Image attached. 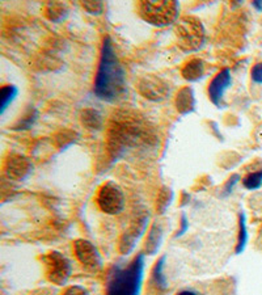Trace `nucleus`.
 <instances>
[{"mask_svg":"<svg viewBox=\"0 0 262 295\" xmlns=\"http://www.w3.org/2000/svg\"><path fill=\"white\" fill-rule=\"evenodd\" d=\"M156 135L149 126L136 113H114L108 129V152L113 160L122 158L128 151L139 146L152 144Z\"/></svg>","mask_w":262,"mask_h":295,"instance_id":"obj_1","label":"nucleus"},{"mask_svg":"<svg viewBox=\"0 0 262 295\" xmlns=\"http://www.w3.org/2000/svg\"><path fill=\"white\" fill-rule=\"evenodd\" d=\"M93 92L96 97L107 102L120 101L128 92L126 71L118 59L110 37H105L103 41Z\"/></svg>","mask_w":262,"mask_h":295,"instance_id":"obj_2","label":"nucleus"},{"mask_svg":"<svg viewBox=\"0 0 262 295\" xmlns=\"http://www.w3.org/2000/svg\"><path fill=\"white\" fill-rule=\"evenodd\" d=\"M144 253L129 264H116L109 272L105 295H139L144 277Z\"/></svg>","mask_w":262,"mask_h":295,"instance_id":"obj_3","label":"nucleus"},{"mask_svg":"<svg viewBox=\"0 0 262 295\" xmlns=\"http://www.w3.org/2000/svg\"><path fill=\"white\" fill-rule=\"evenodd\" d=\"M138 13L145 22L165 28L178 21L180 3L174 0H143L138 3Z\"/></svg>","mask_w":262,"mask_h":295,"instance_id":"obj_4","label":"nucleus"},{"mask_svg":"<svg viewBox=\"0 0 262 295\" xmlns=\"http://www.w3.org/2000/svg\"><path fill=\"white\" fill-rule=\"evenodd\" d=\"M176 39L177 45L185 53L198 51L206 42V29L202 21L195 16H182L176 22Z\"/></svg>","mask_w":262,"mask_h":295,"instance_id":"obj_5","label":"nucleus"},{"mask_svg":"<svg viewBox=\"0 0 262 295\" xmlns=\"http://www.w3.org/2000/svg\"><path fill=\"white\" fill-rule=\"evenodd\" d=\"M45 264V272L50 282L57 286H64L67 284L72 273V265L63 253L53 251L42 257Z\"/></svg>","mask_w":262,"mask_h":295,"instance_id":"obj_6","label":"nucleus"},{"mask_svg":"<svg viewBox=\"0 0 262 295\" xmlns=\"http://www.w3.org/2000/svg\"><path fill=\"white\" fill-rule=\"evenodd\" d=\"M96 201L100 210L104 211L105 214L118 215L125 209L124 190L113 181H108L100 188Z\"/></svg>","mask_w":262,"mask_h":295,"instance_id":"obj_7","label":"nucleus"},{"mask_svg":"<svg viewBox=\"0 0 262 295\" xmlns=\"http://www.w3.org/2000/svg\"><path fill=\"white\" fill-rule=\"evenodd\" d=\"M139 93L147 100L151 101H163L168 97L170 92V87L167 81L156 75H144L138 80Z\"/></svg>","mask_w":262,"mask_h":295,"instance_id":"obj_8","label":"nucleus"},{"mask_svg":"<svg viewBox=\"0 0 262 295\" xmlns=\"http://www.w3.org/2000/svg\"><path fill=\"white\" fill-rule=\"evenodd\" d=\"M74 252L79 263L91 271H100L103 268V259L99 250L89 240L79 239L74 243Z\"/></svg>","mask_w":262,"mask_h":295,"instance_id":"obj_9","label":"nucleus"},{"mask_svg":"<svg viewBox=\"0 0 262 295\" xmlns=\"http://www.w3.org/2000/svg\"><path fill=\"white\" fill-rule=\"evenodd\" d=\"M33 171V165L28 158L20 154L8 155L4 162V175L9 180L22 181Z\"/></svg>","mask_w":262,"mask_h":295,"instance_id":"obj_10","label":"nucleus"},{"mask_svg":"<svg viewBox=\"0 0 262 295\" xmlns=\"http://www.w3.org/2000/svg\"><path fill=\"white\" fill-rule=\"evenodd\" d=\"M147 223H148V214H143L135 219L129 227V230L125 231L120 240V252L122 255H129L134 250L135 243L138 242L139 238L144 234L145 229H147Z\"/></svg>","mask_w":262,"mask_h":295,"instance_id":"obj_11","label":"nucleus"},{"mask_svg":"<svg viewBox=\"0 0 262 295\" xmlns=\"http://www.w3.org/2000/svg\"><path fill=\"white\" fill-rule=\"evenodd\" d=\"M232 84V76H231L230 68H223L214 76V79L210 81L209 85V97L214 105L220 108L224 105V93L227 89Z\"/></svg>","mask_w":262,"mask_h":295,"instance_id":"obj_12","label":"nucleus"},{"mask_svg":"<svg viewBox=\"0 0 262 295\" xmlns=\"http://www.w3.org/2000/svg\"><path fill=\"white\" fill-rule=\"evenodd\" d=\"M174 102H176V109L182 116H186V114H190V113L194 112L197 101H195V95L193 88H181L177 96H176V101Z\"/></svg>","mask_w":262,"mask_h":295,"instance_id":"obj_13","label":"nucleus"},{"mask_svg":"<svg viewBox=\"0 0 262 295\" xmlns=\"http://www.w3.org/2000/svg\"><path fill=\"white\" fill-rule=\"evenodd\" d=\"M181 74L185 80L189 83L201 80L206 74V63L199 58H193L188 63H185V66L181 70Z\"/></svg>","mask_w":262,"mask_h":295,"instance_id":"obj_14","label":"nucleus"},{"mask_svg":"<svg viewBox=\"0 0 262 295\" xmlns=\"http://www.w3.org/2000/svg\"><path fill=\"white\" fill-rule=\"evenodd\" d=\"M164 265H165V256L160 257L157 263L155 264L152 272H151L149 288L152 289L155 293H164L168 289L167 278L164 274Z\"/></svg>","mask_w":262,"mask_h":295,"instance_id":"obj_15","label":"nucleus"},{"mask_svg":"<svg viewBox=\"0 0 262 295\" xmlns=\"http://www.w3.org/2000/svg\"><path fill=\"white\" fill-rule=\"evenodd\" d=\"M161 242H163V227L160 223L155 222L151 229L148 231V236L145 239L144 244V255H156V252L160 250V246H161Z\"/></svg>","mask_w":262,"mask_h":295,"instance_id":"obj_16","label":"nucleus"},{"mask_svg":"<svg viewBox=\"0 0 262 295\" xmlns=\"http://www.w3.org/2000/svg\"><path fill=\"white\" fill-rule=\"evenodd\" d=\"M80 121L89 130H101L104 126V120L99 110L87 108L80 114Z\"/></svg>","mask_w":262,"mask_h":295,"instance_id":"obj_17","label":"nucleus"},{"mask_svg":"<svg viewBox=\"0 0 262 295\" xmlns=\"http://www.w3.org/2000/svg\"><path fill=\"white\" fill-rule=\"evenodd\" d=\"M45 13H46V17L53 22H60L67 17V5L63 3H57V1H50L45 7Z\"/></svg>","mask_w":262,"mask_h":295,"instance_id":"obj_18","label":"nucleus"},{"mask_svg":"<svg viewBox=\"0 0 262 295\" xmlns=\"http://www.w3.org/2000/svg\"><path fill=\"white\" fill-rule=\"evenodd\" d=\"M18 95V88L13 84H7L3 85L1 89H0V100H1V104H0V114H4V112L7 110V108L11 105L13 100L17 97Z\"/></svg>","mask_w":262,"mask_h":295,"instance_id":"obj_19","label":"nucleus"},{"mask_svg":"<svg viewBox=\"0 0 262 295\" xmlns=\"http://www.w3.org/2000/svg\"><path fill=\"white\" fill-rule=\"evenodd\" d=\"M248 242V230H247V223H245V214L240 213L239 214V234H238V243H236V253L240 255L245 250Z\"/></svg>","mask_w":262,"mask_h":295,"instance_id":"obj_20","label":"nucleus"},{"mask_svg":"<svg viewBox=\"0 0 262 295\" xmlns=\"http://www.w3.org/2000/svg\"><path fill=\"white\" fill-rule=\"evenodd\" d=\"M173 192L169 188H163L160 190L157 201H156V209L159 211V214H164L167 211V209L169 208L172 201H173Z\"/></svg>","mask_w":262,"mask_h":295,"instance_id":"obj_21","label":"nucleus"},{"mask_svg":"<svg viewBox=\"0 0 262 295\" xmlns=\"http://www.w3.org/2000/svg\"><path fill=\"white\" fill-rule=\"evenodd\" d=\"M37 116H38V113H37L36 109L28 110L21 120H18V122L14 125L13 129L14 130H26V129H30L34 125V122H36Z\"/></svg>","mask_w":262,"mask_h":295,"instance_id":"obj_22","label":"nucleus"},{"mask_svg":"<svg viewBox=\"0 0 262 295\" xmlns=\"http://www.w3.org/2000/svg\"><path fill=\"white\" fill-rule=\"evenodd\" d=\"M243 185L249 190L259 189L262 185V169L257 172H252L243 179Z\"/></svg>","mask_w":262,"mask_h":295,"instance_id":"obj_23","label":"nucleus"},{"mask_svg":"<svg viewBox=\"0 0 262 295\" xmlns=\"http://www.w3.org/2000/svg\"><path fill=\"white\" fill-rule=\"evenodd\" d=\"M82 5L91 14H101L104 11L103 1H83Z\"/></svg>","mask_w":262,"mask_h":295,"instance_id":"obj_24","label":"nucleus"},{"mask_svg":"<svg viewBox=\"0 0 262 295\" xmlns=\"http://www.w3.org/2000/svg\"><path fill=\"white\" fill-rule=\"evenodd\" d=\"M239 179H240V176L239 175H234L231 176L230 179H228V181H227L226 184H224L223 186V192H222V196H228V194L232 193V190H234L235 185L239 183Z\"/></svg>","mask_w":262,"mask_h":295,"instance_id":"obj_25","label":"nucleus"},{"mask_svg":"<svg viewBox=\"0 0 262 295\" xmlns=\"http://www.w3.org/2000/svg\"><path fill=\"white\" fill-rule=\"evenodd\" d=\"M252 80L257 83V84H262V63H257L252 67L251 71Z\"/></svg>","mask_w":262,"mask_h":295,"instance_id":"obj_26","label":"nucleus"},{"mask_svg":"<svg viewBox=\"0 0 262 295\" xmlns=\"http://www.w3.org/2000/svg\"><path fill=\"white\" fill-rule=\"evenodd\" d=\"M62 295H89V293L88 290L83 288V286L74 285V286H70V288L66 289Z\"/></svg>","mask_w":262,"mask_h":295,"instance_id":"obj_27","label":"nucleus"},{"mask_svg":"<svg viewBox=\"0 0 262 295\" xmlns=\"http://www.w3.org/2000/svg\"><path fill=\"white\" fill-rule=\"evenodd\" d=\"M189 225H188V219H186V215H182L181 217V229L177 231V235L176 236H181L184 235L185 232H186V230H188Z\"/></svg>","mask_w":262,"mask_h":295,"instance_id":"obj_28","label":"nucleus"},{"mask_svg":"<svg viewBox=\"0 0 262 295\" xmlns=\"http://www.w3.org/2000/svg\"><path fill=\"white\" fill-rule=\"evenodd\" d=\"M253 7L257 9V11H262V1L261 0H256V1H253Z\"/></svg>","mask_w":262,"mask_h":295,"instance_id":"obj_29","label":"nucleus"},{"mask_svg":"<svg viewBox=\"0 0 262 295\" xmlns=\"http://www.w3.org/2000/svg\"><path fill=\"white\" fill-rule=\"evenodd\" d=\"M178 295H198V294H195L194 292H189V290H185V292H181Z\"/></svg>","mask_w":262,"mask_h":295,"instance_id":"obj_30","label":"nucleus"}]
</instances>
